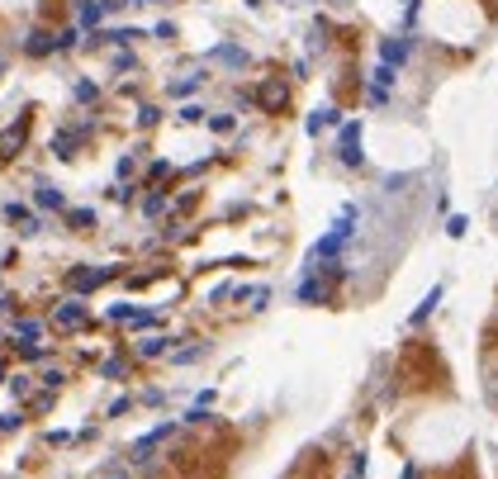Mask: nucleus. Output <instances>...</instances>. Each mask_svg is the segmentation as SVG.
<instances>
[{"mask_svg": "<svg viewBox=\"0 0 498 479\" xmlns=\"http://www.w3.org/2000/svg\"><path fill=\"white\" fill-rule=\"evenodd\" d=\"M171 432H176V423H161V427H152L147 437H138V441H133V451H129V460H133V465H147V460H152V451H157Z\"/></svg>", "mask_w": 498, "mask_h": 479, "instance_id": "obj_1", "label": "nucleus"}, {"mask_svg": "<svg viewBox=\"0 0 498 479\" xmlns=\"http://www.w3.org/2000/svg\"><path fill=\"white\" fill-rule=\"evenodd\" d=\"M337 157H342V166H361V124H346L342 129V143H337Z\"/></svg>", "mask_w": 498, "mask_h": 479, "instance_id": "obj_2", "label": "nucleus"}, {"mask_svg": "<svg viewBox=\"0 0 498 479\" xmlns=\"http://www.w3.org/2000/svg\"><path fill=\"white\" fill-rule=\"evenodd\" d=\"M67 280H72V290H77V294H90V290H100L105 280H114V266H100V270H81L77 266Z\"/></svg>", "mask_w": 498, "mask_h": 479, "instance_id": "obj_3", "label": "nucleus"}, {"mask_svg": "<svg viewBox=\"0 0 498 479\" xmlns=\"http://www.w3.org/2000/svg\"><path fill=\"white\" fill-rule=\"evenodd\" d=\"M57 48H62V38H57V33H43V29H33L29 43H24L29 57H48V53H57Z\"/></svg>", "mask_w": 498, "mask_h": 479, "instance_id": "obj_4", "label": "nucleus"}, {"mask_svg": "<svg viewBox=\"0 0 498 479\" xmlns=\"http://www.w3.org/2000/svg\"><path fill=\"white\" fill-rule=\"evenodd\" d=\"M86 314H90V309H86L81 299H67V304L53 314V323H57V327H81V323H86Z\"/></svg>", "mask_w": 498, "mask_h": 479, "instance_id": "obj_5", "label": "nucleus"}, {"mask_svg": "<svg viewBox=\"0 0 498 479\" xmlns=\"http://www.w3.org/2000/svg\"><path fill=\"white\" fill-rule=\"evenodd\" d=\"M33 204H38V209H62L67 213V195H62L57 186H38L33 190Z\"/></svg>", "mask_w": 498, "mask_h": 479, "instance_id": "obj_6", "label": "nucleus"}, {"mask_svg": "<svg viewBox=\"0 0 498 479\" xmlns=\"http://www.w3.org/2000/svg\"><path fill=\"white\" fill-rule=\"evenodd\" d=\"M100 15H105L100 0H77V29H95V24H100Z\"/></svg>", "mask_w": 498, "mask_h": 479, "instance_id": "obj_7", "label": "nucleus"}, {"mask_svg": "<svg viewBox=\"0 0 498 479\" xmlns=\"http://www.w3.org/2000/svg\"><path fill=\"white\" fill-rule=\"evenodd\" d=\"M408 48H413L408 38H385V43H380V57H385V67H399V62L408 57Z\"/></svg>", "mask_w": 498, "mask_h": 479, "instance_id": "obj_8", "label": "nucleus"}, {"mask_svg": "<svg viewBox=\"0 0 498 479\" xmlns=\"http://www.w3.org/2000/svg\"><path fill=\"white\" fill-rule=\"evenodd\" d=\"M209 57H214V62H223V67H237V72L247 67V53H242L237 43H218V48H214Z\"/></svg>", "mask_w": 498, "mask_h": 479, "instance_id": "obj_9", "label": "nucleus"}, {"mask_svg": "<svg viewBox=\"0 0 498 479\" xmlns=\"http://www.w3.org/2000/svg\"><path fill=\"white\" fill-rule=\"evenodd\" d=\"M10 332H15V337H19L24 346H38V337H43V323H38V318H19L15 327H10Z\"/></svg>", "mask_w": 498, "mask_h": 479, "instance_id": "obj_10", "label": "nucleus"}, {"mask_svg": "<svg viewBox=\"0 0 498 479\" xmlns=\"http://www.w3.org/2000/svg\"><path fill=\"white\" fill-rule=\"evenodd\" d=\"M299 299H304V304H323V299H328V285L309 275V280H299Z\"/></svg>", "mask_w": 498, "mask_h": 479, "instance_id": "obj_11", "label": "nucleus"}, {"mask_svg": "<svg viewBox=\"0 0 498 479\" xmlns=\"http://www.w3.org/2000/svg\"><path fill=\"white\" fill-rule=\"evenodd\" d=\"M437 299H442V285H432V294H427V299H422L418 309H413V318H408V323H422L427 314H432V309H437Z\"/></svg>", "mask_w": 498, "mask_h": 479, "instance_id": "obj_12", "label": "nucleus"}, {"mask_svg": "<svg viewBox=\"0 0 498 479\" xmlns=\"http://www.w3.org/2000/svg\"><path fill=\"white\" fill-rule=\"evenodd\" d=\"M62 218H67L72 228H95V209H67Z\"/></svg>", "mask_w": 498, "mask_h": 479, "instance_id": "obj_13", "label": "nucleus"}, {"mask_svg": "<svg viewBox=\"0 0 498 479\" xmlns=\"http://www.w3.org/2000/svg\"><path fill=\"white\" fill-rule=\"evenodd\" d=\"M166 337H143V342H138V356H161V351H166Z\"/></svg>", "mask_w": 498, "mask_h": 479, "instance_id": "obj_14", "label": "nucleus"}, {"mask_svg": "<svg viewBox=\"0 0 498 479\" xmlns=\"http://www.w3.org/2000/svg\"><path fill=\"white\" fill-rule=\"evenodd\" d=\"M337 119H342L337 109H318L314 119H309V133H318V129H328V124H337Z\"/></svg>", "mask_w": 498, "mask_h": 479, "instance_id": "obj_15", "label": "nucleus"}, {"mask_svg": "<svg viewBox=\"0 0 498 479\" xmlns=\"http://www.w3.org/2000/svg\"><path fill=\"white\" fill-rule=\"evenodd\" d=\"M200 81H204V76H181L176 86H171V95H195V90H200Z\"/></svg>", "mask_w": 498, "mask_h": 479, "instance_id": "obj_16", "label": "nucleus"}, {"mask_svg": "<svg viewBox=\"0 0 498 479\" xmlns=\"http://www.w3.org/2000/svg\"><path fill=\"white\" fill-rule=\"evenodd\" d=\"M95 95H100L95 81H77V100H81V105H95Z\"/></svg>", "mask_w": 498, "mask_h": 479, "instance_id": "obj_17", "label": "nucleus"}, {"mask_svg": "<svg viewBox=\"0 0 498 479\" xmlns=\"http://www.w3.org/2000/svg\"><path fill=\"white\" fill-rule=\"evenodd\" d=\"M200 356H204V346H181L171 361H176V366H185V361H200Z\"/></svg>", "mask_w": 498, "mask_h": 479, "instance_id": "obj_18", "label": "nucleus"}, {"mask_svg": "<svg viewBox=\"0 0 498 479\" xmlns=\"http://www.w3.org/2000/svg\"><path fill=\"white\" fill-rule=\"evenodd\" d=\"M209 129H214V133H233V114H214Z\"/></svg>", "mask_w": 498, "mask_h": 479, "instance_id": "obj_19", "label": "nucleus"}, {"mask_svg": "<svg viewBox=\"0 0 498 479\" xmlns=\"http://www.w3.org/2000/svg\"><path fill=\"white\" fill-rule=\"evenodd\" d=\"M15 147H19V133H5V138H0V157H15Z\"/></svg>", "mask_w": 498, "mask_h": 479, "instance_id": "obj_20", "label": "nucleus"}, {"mask_svg": "<svg viewBox=\"0 0 498 479\" xmlns=\"http://www.w3.org/2000/svg\"><path fill=\"white\" fill-rule=\"evenodd\" d=\"M10 394H19V399H24V394H29V375H15V380H10Z\"/></svg>", "mask_w": 498, "mask_h": 479, "instance_id": "obj_21", "label": "nucleus"}, {"mask_svg": "<svg viewBox=\"0 0 498 479\" xmlns=\"http://www.w3.org/2000/svg\"><path fill=\"white\" fill-rule=\"evenodd\" d=\"M181 119H185V124H200V119H204V109H200V105H185Z\"/></svg>", "mask_w": 498, "mask_h": 479, "instance_id": "obj_22", "label": "nucleus"}, {"mask_svg": "<svg viewBox=\"0 0 498 479\" xmlns=\"http://www.w3.org/2000/svg\"><path fill=\"white\" fill-rule=\"evenodd\" d=\"M157 119H161V114H157L152 105H147V109H138V124H143V129H147V124H157Z\"/></svg>", "mask_w": 498, "mask_h": 479, "instance_id": "obj_23", "label": "nucleus"}, {"mask_svg": "<svg viewBox=\"0 0 498 479\" xmlns=\"http://www.w3.org/2000/svg\"><path fill=\"white\" fill-rule=\"evenodd\" d=\"M24 423V418H19V413H5V418H0V432H15V427Z\"/></svg>", "mask_w": 498, "mask_h": 479, "instance_id": "obj_24", "label": "nucleus"}, {"mask_svg": "<svg viewBox=\"0 0 498 479\" xmlns=\"http://www.w3.org/2000/svg\"><path fill=\"white\" fill-rule=\"evenodd\" d=\"M152 323H157V314H143V309H138V318H133L129 327H152Z\"/></svg>", "mask_w": 498, "mask_h": 479, "instance_id": "obj_25", "label": "nucleus"}, {"mask_svg": "<svg viewBox=\"0 0 498 479\" xmlns=\"http://www.w3.org/2000/svg\"><path fill=\"white\" fill-rule=\"evenodd\" d=\"M105 5V15H114V10H124V5H138V0H100Z\"/></svg>", "mask_w": 498, "mask_h": 479, "instance_id": "obj_26", "label": "nucleus"}, {"mask_svg": "<svg viewBox=\"0 0 498 479\" xmlns=\"http://www.w3.org/2000/svg\"><path fill=\"white\" fill-rule=\"evenodd\" d=\"M100 479H133V475H129V470H105Z\"/></svg>", "mask_w": 498, "mask_h": 479, "instance_id": "obj_27", "label": "nucleus"}, {"mask_svg": "<svg viewBox=\"0 0 498 479\" xmlns=\"http://www.w3.org/2000/svg\"><path fill=\"white\" fill-rule=\"evenodd\" d=\"M247 5H262V0H247Z\"/></svg>", "mask_w": 498, "mask_h": 479, "instance_id": "obj_28", "label": "nucleus"}, {"mask_svg": "<svg viewBox=\"0 0 498 479\" xmlns=\"http://www.w3.org/2000/svg\"><path fill=\"white\" fill-rule=\"evenodd\" d=\"M0 72H5V62H0Z\"/></svg>", "mask_w": 498, "mask_h": 479, "instance_id": "obj_29", "label": "nucleus"}, {"mask_svg": "<svg viewBox=\"0 0 498 479\" xmlns=\"http://www.w3.org/2000/svg\"><path fill=\"white\" fill-rule=\"evenodd\" d=\"M138 5H147V0H138Z\"/></svg>", "mask_w": 498, "mask_h": 479, "instance_id": "obj_30", "label": "nucleus"}]
</instances>
